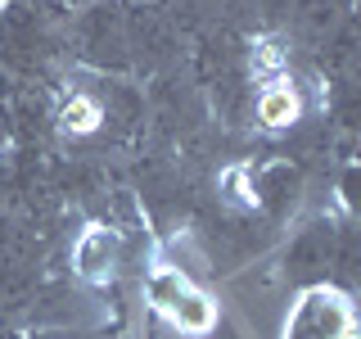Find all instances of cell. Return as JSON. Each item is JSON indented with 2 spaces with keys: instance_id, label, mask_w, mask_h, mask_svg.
Masks as SVG:
<instances>
[{
  "instance_id": "obj_1",
  "label": "cell",
  "mask_w": 361,
  "mask_h": 339,
  "mask_svg": "<svg viewBox=\"0 0 361 339\" xmlns=\"http://www.w3.org/2000/svg\"><path fill=\"white\" fill-rule=\"evenodd\" d=\"M77 45L90 64L99 68H127L131 50H127V14L118 5H95L86 9L77 23Z\"/></svg>"
},
{
  "instance_id": "obj_2",
  "label": "cell",
  "mask_w": 361,
  "mask_h": 339,
  "mask_svg": "<svg viewBox=\"0 0 361 339\" xmlns=\"http://www.w3.org/2000/svg\"><path fill=\"white\" fill-rule=\"evenodd\" d=\"M348 326H353V316L343 308V294L312 285L302 308L289 316L285 339H348Z\"/></svg>"
},
{
  "instance_id": "obj_3",
  "label": "cell",
  "mask_w": 361,
  "mask_h": 339,
  "mask_svg": "<svg viewBox=\"0 0 361 339\" xmlns=\"http://www.w3.org/2000/svg\"><path fill=\"white\" fill-rule=\"evenodd\" d=\"M334 235H338L334 222H312V226H302V231L289 240V249H285V276H289V280H302V285H321V280L330 276Z\"/></svg>"
},
{
  "instance_id": "obj_4",
  "label": "cell",
  "mask_w": 361,
  "mask_h": 339,
  "mask_svg": "<svg viewBox=\"0 0 361 339\" xmlns=\"http://www.w3.org/2000/svg\"><path fill=\"white\" fill-rule=\"evenodd\" d=\"M298 190H302V177L293 163H271L253 177V208H262L271 222H285L298 203Z\"/></svg>"
},
{
  "instance_id": "obj_5",
  "label": "cell",
  "mask_w": 361,
  "mask_h": 339,
  "mask_svg": "<svg viewBox=\"0 0 361 339\" xmlns=\"http://www.w3.org/2000/svg\"><path fill=\"white\" fill-rule=\"evenodd\" d=\"M41 54V23L27 5H9L0 14V59L5 64H23V68H37Z\"/></svg>"
},
{
  "instance_id": "obj_6",
  "label": "cell",
  "mask_w": 361,
  "mask_h": 339,
  "mask_svg": "<svg viewBox=\"0 0 361 339\" xmlns=\"http://www.w3.org/2000/svg\"><path fill=\"white\" fill-rule=\"evenodd\" d=\"M330 280L348 294H361V226H338L334 258H330Z\"/></svg>"
},
{
  "instance_id": "obj_7",
  "label": "cell",
  "mask_w": 361,
  "mask_h": 339,
  "mask_svg": "<svg viewBox=\"0 0 361 339\" xmlns=\"http://www.w3.org/2000/svg\"><path fill=\"white\" fill-rule=\"evenodd\" d=\"M113 263H118V235L104 231V226H95V231L77 244V267H82V276L95 280V276H104V271H113Z\"/></svg>"
},
{
  "instance_id": "obj_8",
  "label": "cell",
  "mask_w": 361,
  "mask_h": 339,
  "mask_svg": "<svg viewBox=\"0 0 361 339\" xmlns=\"http://www.w3.org/2000/svg\"><path fill=\"white\" fill-rule=\"evenodd\" d=\"M338 195H343V208L361 218V163H348L343 177H338Z\"/></svg>"
},
{
  "instance_id": "obj_9",
  "label": "cell",
  "mask_w": 361,
  "mask_h": 339,
  "mask_svg": "<svg viewBox=\"0 0 361 339\" xmlns=\"http://www.w3.org/2000/svg\"><path fill=\"white\" fill-rule=\"evenodd\" d=\"M32 339H90L86 331H77V326H41Z\"/></svg>"
}]
</instances>
